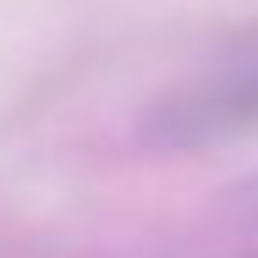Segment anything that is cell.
I'll return each instance as SVG.
<instances>
[{
	"instance_id": "1",
	"label": "cell",
	"mask_w": 258,
	"mask_h": 258,
	"mask_svg": "<svg viewBox=\"0 0 258 258\" xmlns=\"http://www.w3.org/2000/svg\"><path fill=\"white\" fill-rule=\"evenodd\" d=\"M225 209H231L236 220H258V170H253V176H242V181L225 192Z\"/></svg>"
}]
</instances>
